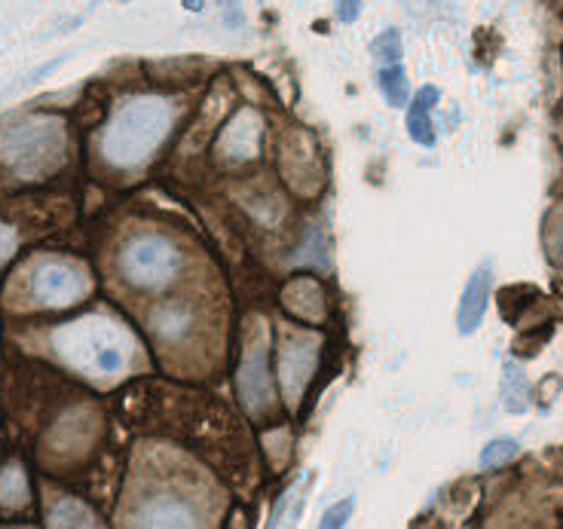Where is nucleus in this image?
Here are the masks:
<instances>
[{"label":"nucleus","instance_id":"9","mask_svg":"<svg viewBox=\"0 0 563 529\" xmlns=\"http://www.w3.org/2000/svg\"><path fill=\"white\" fill-rule=\"evenodd\" d=\"M139 529H199V515L181 496L156 493L139 508Z\"/></svg>","mask_w":563,"mask_h":529},{"label":"nucleus","instance_id":"3","mask_svg":"<svg viewBox=\"0 0 563 529\" xmlns=\"http://www.w3.org/2000/svg\"><path fill=\"white\" fill-rule=\"evenodd\" d=\"M65 156V129L53 117H29L7 125L3 132V166L22 178H41Z\"/></svg>","mask_w":563,"mask_h":529},{"label":"nucleus","instance_id":"4","mask_svg":"<svg viewBox=\"0 0 563 529\" xmlns=\"http://www.w3.org/2000/svg\"><path fill=\"white\" fill-rule=\"evenodd\" d=\"M181 269V254L172 245L169 239L154 236H135L129 239L120 251V273L132 288L141 291H159L172 285V279Z\"/></svg>","mask_w":563,"mask_h":529},{"label":"nucleus","instance_id":"19","mask_svg":"<svg viewBox=\"0 0 563 529\" xmlns=\"http://www.w3.org/2000/svg\"><path fill=\"white\" fill-rule=\"evenodd\" d=\"M371 53L377 58H383V62H398V58H401V34L395 29H386L380 37H374Z\"/></svg>","mask_w":563,"mask_h":529},{"label":"nucleus","instance_id":"14","mask_svg":"<svg viewBox=\"0 0 563 529\" xmlns=\"http://www.w3.org/2000/svg\"><path fill=\"white\" fill-rule=\"evenodd\" d=\"M503 405L508 414H523L530 405V383L518 362H506L503 367Z\"/></svg>","mask_w":563,"mask_h":529},{"label":"nucleus","instance_id":"6","mask_svg":"<svg viewBox=\"0 0 563 529\" xmlns=\"http://www.w3.org/2000/svg\"><path fill=\"white\" fill-rule=\"evenodd\" d=\"M319 362V340L295 331H282L279 343V376H282V395L288 405H297L300 395L310 383L312 371Z\"/></svg>","mask_w":563,"mask_h":529},{"label":"nucleus","instance_id":"23","mask_svg":"<svg viewBox=\"0 0 563 529\" xmlns=\"http://www.w3.org/2000/svg\"><path fill=\"white\" fill-rule=\"evenodd\" d=\"M184 7H194V10H199V0H184Z\"/></svg>","mask_w":563,"mask_h":529},{"label":"nucleus","instance_id":"21","mask_svg":"<svg viewBox=\"0 0 563 529\" xmlns=\"http://www.w3.org/2000/svg\"><path fill=\"white\" fill-rule=\"evenodd\" d=\"M358 13H362V0H338V15L340 22H355L358 19Z\"/></svg>","mask_w":563,"mask_h":529},{"label":"nucleus","instance_id":"13","mask_svg":"<svg viewBox=\"0 0 563 529\" xmlns=\"http://www.w3.org/2000/svg\"><path fill=\"white\" fill-rule=\"evenodd\" d=\"M46 529H96V515L80 499L65 496L46 511Z\"/></svg>","mask_w":563,"mask_h":529},{"label":"nucleus","instance_id":"5","mask_svg":"<svg viewBox=\"0 0 563 529\" xmlns=\"http://www.w3.org/2000/svg\"><path fill=\"white\" fill-rule=\"evenodd\" d=\"M34 300L46 309H68L89 294L86 273L68 261H41L31 273Z\"/></svg>","mask_w":563,"mask_h":529},{"label":"nucleus","instance_id":"18","mask_svg":"<svg viewBox=\"0 0 563 529\" xmlns=\"http://www.w3.org/2000/svg\"><path fill=\"white\" fill-rule=\"evenodd\" d=\"M518 450L521 447L515 444V441H508V438H496L490 444L481 450V465L484 469H496V465H506L518 456Z\"/></svg>","mask_w":563,"mask_h":529},{"label":"nucleus","instance_id":"17","mask_svg":"<svg viewBox=\"0 0 563 529\" xmlns=\"http://www.w3.org/2000/svg\"><path fill=\"white\" fill-rule=\"evenodd\" d=\"M29 505V481L19 462L3 465V508H22Z\"/></svg>","mask_w":563,"mask_h":529},{"label":"nucleus","instance_id":"11","mask_svg":"<svg viewBox=\"0 0 563 529\" xmlns=\"http://www.w3.org/2000/svg\"><path fill=\"white\" fill-rule=\"evenodd\" d=\"M282 307L288 309L295 319L322 324L328 316V300H324V288L312 276H295L282 288Z\"/></svg>","mask_w":563,"mask_h":529},{"label":"nucleus","instance_id":"22","mask_svg":"<svg viewBox=\"0 0 563 529\" xmlns=\"http://www.w3.org/2000/svg\"><path fill=\"white\" fill-rule=\"evenodd\" d=\"M227 7V22L230 25H240V13H233V7H236V0H221Z\"/></svg>","mask_w":563,"mask_h":529},{"label":"nucleus","instance_id":"10","mask_svg":"<svg viewBox=\"0 0 563 529\" xmlns=\"http://www.w3.org/2000/svg\"><path fill=\"white\" fill-rule=\"evenodd\" d=\"M493 288V269L490 266H478L468 282H465V291L460 297V307H456V331L460 334H472L478 331L484 312H487V300H490Z\"/></svg>","mask_w":563,"mask_h":529},{"label":"nucleus","instance_id":"16","mask_svg":"<svg viewBox=\"0 0 563 529\" xmlns=\"http://www.w3.org/2000/svg\"><path fill=\"white\" fill-rule=\"evenodd\" d=\"M377 80H380V89L386 101L393 104V108H408L410 98V86H408V74L401 65H383L380 74H377Z\"/></svg>","mask_w":563,"mask_h":529},{"label":"nucleus","instance_id":"20","mask_svg":"<svg viewBox=\"0 0 563 529\" xmlns=\"http://www.w3.org/2000/svg\"><path fill=\"white\" fill-rule=\"evenodd\" d=\"M352 508H355V502L352 499H343L338 502L334 508H328V515L322 517V529H343L350 524L352 517Z\"/></svg>","mask_w":563,"mask_h":529},{"label":"nucleus","instance_id":"2","mask_svg":"<svg viewBox=\"0 0 563 529\" xmlns=\"http://www.w3.org/2000/svg\"><path fill=\"white\" fill-rule=\"evenodd\" d=\"M58 355L86 374L113 376L123 374L129 364V334L120 321L108 316H84L65 324L56 334Z\"/></svg>","mask_w":563,"mask_h":529},{"label":"nucleus","instance_id":"1","mask_svg":"<svg viewBox=\"0 0 563 529\" xmlns=\"http://www.w3.org/2000/svg\"><path fill=\"white\" fill-rule=\"evenodd\" d=\"M172 104L163 98L139 96L129 98L120 111L113 113L104 129V156L120 168L141 166L169 135Z\"/></svg>","mask_w":563,"mask_h":529},{"label":"nucleus","instance_id":"7","mask_svg":"<svg viewBox=\"0 0 563 529\" xmlns=\"http://www.w3.org/2000/svg\"><path fill=\"white\" fill-rule=\"evenodd\" d=\"M261 154V117L252 108H242L230 117L221 139L214 144V159L221 168H242Z\"/></svg>","mask_w":563,"mask_h":529},{"label":"nucleus","instance_id":"12","mask_svg":"<svg viewBox=\"0 0 563 529\" xmlns=\"http://www.w3.org/2000/svg\"><path fill=\"white\" fill-rule=\"evenodd\" d=\"M441 89L438 86H422L408 104V135L420 147H432L435 144V129H432V108L438 104Z\"/></svg>","mask_w":563,"mask_h":529},{"label":"nucleus","instance_id":"15","mask_svg":"<svg viewBox=\"0 0 563 529\" xmlns=\"http://www.w3.org/2000/svg\"><path fill=\"white\" fill-rule=\"evenodd\" d=\"M190 328V309L172 300V304H163V307L154 312V331L163 340H181Z\"/></svg>","mask_w":563,"mask_h":529},{"label":"nucleus","instance_id":"8","mask_svg":"<svg viewBox=\"0 0 563 529\" xmlns=\"http://www.w3.org/2000/svg\"><path fill=\"white\" fill-rule=\"evenodd\" d=\"M236 383H240L242 407L252 417H264L273 405V386H269L267 371V346L264 337L261 340H249L242 349L240 371H236Z\"/></svg>","mask_w":563,"mask_h":529}]
</instances>
